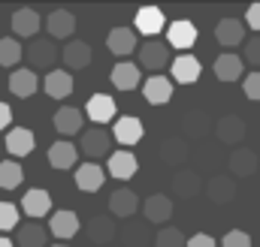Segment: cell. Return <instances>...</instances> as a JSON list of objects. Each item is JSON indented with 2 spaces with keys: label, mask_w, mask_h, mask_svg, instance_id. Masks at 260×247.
Returning a JSON list of instances; mask_svg holds the SVG:
<instances>
[{
  "label": "cell",
  "mask_w": 260,
  "mask_h": 247,
  "mask_svg": "<svg viewBox=\"0 0 260 247\" xmlns=\"http://www.w3.org/2000/svg\"><path fill=\"white\" fill-rule=\"evenodd\" d=\"M136 55H139V66L148 69L151 75H157L164 66H173V61H170V43H160V39H145Z\"/></svg>",
  "instance_id": "obj_1"
},
{
  "label": "cell",
  "mask_w": 260,
  "mask_h": 247,
  "mask_svg": "<svg viewBox=\"0 0 260 247\" xmlns=\"http://www.w3.org/2000/svg\"><path fill=\"white\" fill-rule=\"evenodd\" d=\"M112 142H115V136L106 127H91V130L82 133V154L91 157V163L106 157V154L112 157Z\"/></svg>",
  "instance_id": "obj_2"
},
{
  "label": "cell",
  "mask_w": 260,
  "mask_h": 247,
  "mask_svg": "<svg viewBox=\"0 0 260 247\" xmlns=\"http://www.w3.org/2000/svg\"><path fill=\"white\" fill-rule=\"evenodd\" d=\"M24 58L30 63V69H52L58 61V46L52 39H34L27 49H24Z\"/></svg>",
  "instance_id": "obj_3"
},
{
  "label": "cell",
  "mask_w": 260,
  "mask_h": 247,
  "mask_svg": "<svg viewBox=\"0 0 260 247\" xmlns=\"http://www.w3.org/2000/svg\"><path fill=\"white\" fill-rule=\"evenodd\" d=\"M21 211H24V217H30L34 223H37L40 217H49V214H52V196H49V190L30 187V190L21 196Z\"/></svg>",
  "instance_id": "obj_4"
},
{
  "label": "cell",
  "mask_w": 260,
  "mask_h": 247,
  "mask_svg": "<svg viewBox=\"0 0 260 247\" xmlns=\"http://www.w3.org/2000/svg\"><path fill=\"white\" fill-rule=\"evenodd\" d=\"M85 115H88V121H94L97 127H106L109 121H115L118 106H115V100L109 94H94L88 100V106H85Z\"/></svg>",
  "instance_id": "obj_5"
},
{
  "label": "cell",
  "mask_w": 260,
  "mask_h": 247,
  "mask_svg": "<svg viewBox=\"0 0 260 247\" xmlns=\"http://www.w3.org/2000/svg\"><path fill=\"white\" fill-rule=\"evenodd\" d=\"M133 24H136V30H139L142 36H148V39H157V33H160L164 27H170L167 18H164V9H157V6H142V9L136 12Z\"/></svg>",
  "instance_id": "obj_6"
},
{
  "label": "cell",
  "mask_w": 260,
  "mask_h": 247,
  "mask_svg": "<svg viewBox=\"0 0 260 247\" xmlns=\"http://www.w3.org/2000/svg\"><path fill=\"white\" fill-rule=\"evenodd\" d=\"M227 169H230L233 178H251V175L257 172V154H254L251 148L239 145V148L230 151V157H227Z\"/></svg>",
  "instance_id": "obj_7"
},
{
  "label": "cell",
  "mask_w": 260,
  "mask_h": 247,
  "mask_svg": "<svg viewBox=\"0 0 260 247\" xmlns=\"http://www.w3.org/2000/svg\"><path fill=\"white\" fill-rule=\"evenodd\" d=\"M9 24H12V33H15V36H27V39H37V30H40V27H46V21L40 18V12H37V9H30V6L15 9Z\"/></svg>",
  "instance_id": "obj_8"
},
{
  "label": "cell",
  "mask_w": 260,
  "mask_h": 247,
  "mask_svg": "<svg viewBox=\"0 0 260 247\" xmlns=\"http://www.w3.org/2000/svg\"><path fill=\"white\" fill-rule=\"evenodd\" d=\"M215 39H218V46H224V49L245 46V21H239V18H221V21L215 24Z\"/></svg>",
  "instance_id": "obj_9"
},
{
  "label": "cell",
  "mask_w": 260,
  "mask_h": 247,
  "mask_svg": "<svg viewBox=\"0 0 260 247\" xmlns=\"http://www.w3.org/2000/svg\"><path fill=\"white\" fill-rule=\"evenodd\" d=\"M167 43H170V49H182V55H185V49H191L197 43V24L191 18L170 21V27H167Z\"/></svg>",
  "instance_id": "obj_10"
},
{
  "label": "cell",
  "mask_w": 260,
  "mask_h": 247,
  "mask_svg": "<svg viewBox=\"0 0 260 247\" xmlns=\"http://www.w3.org/2000/svg\"><path fill=\"white\" fill-rule=\"evenodd\" d=\"M112 136H115V142L118 145H124V148H133V145H139L142 142V136H145V127L139 118H133V115H124V118H118L115 127H112Z\"/></svg>",
  "instance_id": "obj_11"
},
{
  "label": "cell",
  "mask_w": 260,
  "mask_h": 247,
  "mask_svg": "<svg viewBox=\"0 0 260 247\" xmlns=\"http://www.w3.org/2000/svg\"><path fill=\"white\" fill-rule=\"evenodd\" d=\"M142 97H145L148 106H167V103L173 100V78H167V75H151V78H145Z\"/></svg>",
  "instance_id": "obj_12"
},
{
  "label": "cell",
  "mask_w": 260,
  "mask_h": 247,
  "mask_svg": "<svg viewBox=\"0 0 260 247\" xmlns=\"http://www.w3.org/2000/svg\"><path fill=\"white\" fill-rule=\"evenodd\" d=\"M3 148L9 151V157H27V154H34L37 139H34V133L27 127H12L6 133V139H3Z\"/></svg>",
  "instance_id": "obj_13"
},
{
  "label": "cell",
  "mask_w": 260,
  "mask_h": 247,
  "mask_svg": "<svg viewBox=\"0 0 260 247\" xmlns=\"http://www.w3.org/2000/svg\"><path fill=\"white\" fill-rule=\"evenodd\" d=\"M109 78H112V85H115L118 91H133V88L145 85V81H142V66H139V63H130V61L115 63L112 72H109Z\"/></svg>",
  "instance_id": "obj_14"
},
{
  "label": "cell",
  "mask_w": 260,
  "mask_h": 247,
  "mask_svg": "<svg viewBox=\"0 0 260 247\" xmlns=\"http://www.w3.org/2000/svg\"><path fill=\"white\" fill-rule=\"evenodd\" d=\"M245 133H248V124L242 121L239 115H224V118H218V124H215V136L224 145H239L245 139Z\"/></svg>",
  "instance_id": "obj_15"
},
{
  "label": "cell",
  "mask_w": 260,
  "mask_h": 247,
  "mask_svg": "<svg viewBox=\"0 0 260 247\" xmlns=\"http://www.w3.org/2000/svg\"><path fill=\"white\" fill-rule=\"evenodd\" d=\"M206 199L215 205H227L236 199V178L233 175H215L206 181Z\"/></svg>",
  "instance_id": "obj_16"
},
{
  "label": "cell",
  "mask_w": 260,
  "mask_h": 247,
  "mask_svg": "<svg viewBox=\"0 0 260 247\" xmlns=\"http://www.w3.org/2000/svg\"><path fill=\"white\" fill-rule=\"evenodd\" d=\"M136 211H139V196H136L133 190H127V187L112 190V196H109V214H112V217L133 220Z\"/></svg>",
  "instance_id": "obj_17"
},
{
  "label": "cell",
  "mask_w": 260,
  "mask_h": 247,
  "mask_svg": "<svg viewBox=\"0 0 260 247\" xmlns=\"http://www.w3.org/2000/svg\"><path fill=\"white\" fill-rule=\"evenodd\" d=\"M142 217H145V223H167L173 217V199L164 193H151L142 202Z\"/></svg>",
  "instance_id": "obj_18"
},
{
  "label": "cell",
  "mask_w": 260,
  "mask_h": 247,
  "mask_svg": "<svg viewBox=\"0 0 260 247\" xmlns=\"http://www.w3.org/2000/svg\"><path fill=\"white\" fill-rule=\"evenodd\" d=\"M76 163H79V148L73 145V142H55L52 148H49V166L52 169H58V172H67V169H76Z\"/></svg>",
  "instance_id": "obj_19"
},
{
  "label": "cell",
  "mask_w": 260,
  "mask_h": 247,
  "mask_svg": "<svg viewBox=\"0 0 260 247\" xmlns=\"http://www.w3.org/2000/svg\"><path fill=\"white\" fill-rule=\"evenodd\" d=\"M79 214L76 211H70V208H61V211H55L52 217H49V232L55 235V238H61V241H67V238H73L76 232H79Z\"/></svg>",
  "instance_id": "obj_20"
},
{
  "label": "cell",
  "mask_w": 260,
  "mask_h": 247,
  "mask_svg": "<svg viewBox=\"0 0 260 247\" xmlns=\"http://www.w3.org/2000/svg\"><path fill=\"white\" fill-rule=\"evenodd\" d=\"M46 30H49L52 39H70V36L76 33V15H73L70 9H55V12H49Z\"/></svg>",
  "instance_id": "obj_21"
},
{
  "label": "cell",
  "mask_w": 260,
  "mask_h": 247,
  "mask_svg": "<svg viewBox=\"0 0 260 247\" xmlns=\"http://www.w3.org/2000/svg\"><path fill=\"white\" fill-rule=\"evenodd\" d=\"M212 69H215V78H218V81H239V78H242V72H245V61H242L239 55L224 52V55H218V58H215Z\"/></svg>",
  "instance_id": "obj_22"
},
{
  "label": "cell",
  "mask_w": 260,
  "mask_h": 247,
  "mask_svg": "<svg viewBox=\"0 0 260 247\" xmlns=\"http://www.w3.org/2000/svg\"><path fill=\"white\" fill-rule=\"evenodd\" d=\"M85 232H88V238H91L94 244L109 247V241L118 235V226H115V220H112V217H106V214H97V217H91V220H88Z\"/></svg>",
  "instance_id": "obj_23"
},
{
  "label": "cell",
  "mask_w": 260,
  "mask_h": 247,
  "mask_svg": "<svg viewBox=\"0 0 260 247\" xmlns=\"http://www.w3.org/2000/svg\"><path fill=\"white\" fill-rule=\"evenodd\" d=\"M106 46H109L112 55L127 58L130 52H139V46H136V30H133V27H112L109 36H106Z\"/></svg>",
  "instance_id": "obj_24"
},
{
  "label": "cell",
  "mask_w": 260,
  "mask_h": 247,
  "mask_svg": "<svg viewBox=\"0 0 260 247\" xmlns=\"http://www.w3.org/2000/svg\"><path fill=\"white\" fill-rule=\"evenodd\" d=\"M37 88H40V78H37V72H34L30 66H21V69H15V72L9 75V91H12V97L27 100V97L37 94Z\"/></svg>",
  "instance_id": "obj_25"
},
{
  "label": "cell",
  "mask_w": 260,
  "mask_h": 247,
  "mask_svg": "<svg viewBox=\"0 0 260 247\" xmlns=\"http://www.w3.org/2000/svg\"><path fill=\"white\" fill-rule=\"evenodd\" d=\"M91 46L85 43V39H73V43H67L64 49H61V61H64L67 69H85L88 63H91Z\"/></svg>",
  "instance_id": "obj_26"
},
{
  "label": "cell",
  "mask_w": 260,
  "mask_h": 247,
  "mask_svg": "<svg viewBox=\"0 0 260 247\" xmlns=\"http://www.w3.org/2000/svg\"><path fill=\"white\" fill-rule=\"evenodd\" d=\"M170 78L173 81H179V85H194L197 78H200V61H197L194 55H179L173 66H170Z\"/></svg>",
  "instance_id": "obj_27"
},
{
  "label": "cell",
  "mask_w": 260,
  "mask_h": 247,
  "mask_svg": "<svg viewBox=\"0 0 260 247\" xmlns=\"http://www.w3.org/2000/svg\"><path fill=\"white\" fill-rule=\"evenodd\" d=\"M200 190H203V178H200L197 169H179L173 175V193L179 199H194Z\"/></svg>",
  "instance_id": "obj_28"
},
{
  "label": "cell",
  "mask_w": 260,
  "mask_h": 247,
  "mask_svg": "<svg viewBox=\"0 0 260 247\" xmlns=\"http://www.w3.org/2000/svg\"><path fill=\"white\" fill-rule=\"evenodd\" d=\"M43 91H46V97H52V100H67V97L73 94V75L64 72V69H52V72L43 78Z\"/></svg>",
  "instance_id": "obj_29"
},
{
  "label": "cell",
  "mask_w": 260,
  "mask_h": 247,
  "mask_svg": "<svg viewBox=\"0 0 260 247\" xmlns=\"http://www.w3.org/2000/svg\"><path fill=\"white\" fill-rule=\"evenodd\" d=\"M136 169H139V163H136V157L130 154L127 148L112 151V157H109V175H112V178H118V181H130V178L136 175Z\"/></svg>",
  "instance_id": "obj_30"
},
{
  "label": "cell",
  "mask_w": 260,
  "mask_h": 247,
  "mask_svg": "<svg viewBox=\"0 0 260 247\" xmlns=\"http://www.w3.org/2000/svg\"><path fill=\"white\" fill-rule=\"evenodd\" d=\"M106 181V172L97 166V163H82L79 169H76V187L82 190V193H94V190H100Z\"/></svg>",
  "instance_id": "obj_31"
},
{
  "label": "cell",
  "mask_w": 260,
  "mask_h": 247,
  "mask_svg": "<svg viewBox=\"0 0 260 247\" xmlns=\"http://www.w3.org/2000/svg\"><path fill=\"white\" fill-rule=\"evenodd\" d=\"M15 247H49V229L40 223H21L15 232Z\"/></svg>",
  "instance_id": "obj_32"
},
{
  "label": "cell",
  "mask_w": 260,
  "mask_h": 247,
  "mask_svg": "<svg viewBox=\"0 0 260 247\" xmlns=\"http://www.w3.org/2000/svg\"><path fill=\"white\" fill-rule=\"evenodd\" d=\"M188 154H191V148H188L185 139H167V142L160 145V160H164L167 166H173L176 172H179V166H185Z\"/></svg>",
  "instance_id": "obj_33"
},
{
  "label": "cell",
  "mask_w": 260,
  "mask_h": 247,
  "mask_svg": "<svg viewBox=\"0 0 260 247\" xmlns=\"http://www.w3.org/2000/svg\"><path fill=\"white\" fill-rule=\"evenodd\" d=\"M55 130L61 133V136H76V133H82V112L79 109H73V106H61L58 112H55Z\"/></svg>",
  "instance_id": "obj_34"
},
{
  "label": "cell",
  "mask_w": 260,
  "mask_h": 247,
  "mask_svg": "<svg viewBox=\"0 0 260 247\" xmlns=\"http://www.w3.org/2000/svg\"><path fill=\"white\" fill-rule=\"evenodd\" d=\"M24 181V169L18 160H0V190H15Z\"/></svg>",
  "instance_id": "obj_35"
},
{
  "label": "cell",
  "mask_w": 260,
  "mask_h": 247,
  "mask_svg": "<svg viewBox=\"0 0 260 247\" xmlns=\"http://www.w3.org/2000/svg\"><path fill=\"white\" fill-rule=\"evenodd\" d=\"M121 238H124V247H145L151 238L148 232V223H136V220H127V226L121 229Z\"/></svg>",
  "instance_id": "obj_36"
},
{
  "label": "cell",
  "mask_w": 260,
  "mask_h": 247,
  "mask_svg": "<svg viewBox=\"0 0 260 247\" xmlns=\"http://www.w3.org/2000/svg\"><path fill=\"white\" fill-rule=\"evenodd\" d=\"M24 58V46L15 36H0V66H18Z\"/></svg>",
  "instance_id": "obj_37"
},
{
  "label": "cell",
  "mask_w": 260,
  "mask_h": 247,
  "mask_svg": "<svg viewBox=\"0 0 260 247\" xmlns=\"http://www.w3.org/2000/svg\"><path fill=\"white\" fill-rule=\"evenodd\" d=\"M154 247H188V238L182 235V229L164 226V229L154 235Z\"/></svg>",
  "instance_id": "obj_38"
},
{
  "label": "cell",
  "mask_w": 260,
  "mask_h": 247,
  "mask_svg": "<svg viewBox=\"0 0 260 247\" xmlns=\"http://www.w3.org/2000/svg\"><path fill=\"white\" fill-rule=\"evenodd\" d=\"M18 217H21V208L12 205V202H0V232H9L18 226Z\"/></svg>",
  "instance_id": "obj_39"
},
{
  "label": "cell",
  "mask_w": 260,
  "mask_h": 247,
  "mask_svg": "<svg viewBox=\"0 0 260 247\" xmlns=\"http://www.w3.org/2000/svg\"><path fill=\"white\" fill-rule=\"evenodd\" d=\"M242 61L260 66V33H254L251 39H245V49H242Z\"/></svg>",
  "instance_id": "obj_40"
},
{
  "label": "cell",
  "mask_w": 260,
  "mask_h": 247,
  "mask_svg": "<svg viewBox=\"0 0 260 247\" xmlns=\"http://www.w3.org/2000/svg\"><path fill=\"white\" fill-rule=\"evenodd\" d=\"M242 91H245V97L251 103H260V72H248L242 78Z\"/></svg>",
  "instance_id": "obj_41"
},
{
  "label": "cell",
  "mask_w": 260,
  "mask_h": 247,
  "mask_svg": "<svg viewBox=\"0 0 260 247\" xmlns=\"http://www.w3.org/2000/svg\"><path fill=\"white\" fill-rule=\"evenodd\" d=\"M221 247H251V235L242 232V229H230V232L221 238Z\"/></svg>",
  "instance_id": "obj_42"
},
{
  "label": "cell",
  "mask_w": 260,
  "mask_h": 247,
  "mask_svg": "<svg viewBox=\"0 0 260 247\" xmlns=\"http://www.w3.org/2000/svg\"><path fill=\"white\" fill-rule=\"evenodd\" d=\"M245 27H251V30L260 33V3H251L245 9Z\"/></svg>",
  "instance_id": "obj_43"
},
{
  "label": "cell",
  "mask_w": 260,
  "mask_h": 247,
  "mask_svg": "<svg viewBox=\"0 0 260 247\" xmlns=\"http://www.w3.org/2000/svg\"><path fill=\"white\" fill-rule=\"evenodd\" d=\"M188 247H218V241L209 235V232H197L188 238Z\"/></svg>",
  "instance_id": "obj_44"
},
{
  "label": "cell",
  "mask_w": 260,
  "mask_h": 247,
  "mask_svg": "<svg viewBox=\"0 0 260 247\" xmlns=\"http://www.w3.org/2000/svg\"><path fill=\"white\" fill-rule=\"evenodd\" d=\"M9 124H12V109L0 103V130H9Z\"/></svg>",
  "instance_id": "obj_45"
},
{
  "label": "cell",
  "mask_w": 260,
  "mask_h": 247,
  "mask_svg": "<svg viewBox=\"0 0 260 247\" xmlns=\"http://www.w3.org/2000/svg\"><path fill=\"white\" fill-rule=\"evenodd\" d=\"M0 247H15V241H9V238H3V235H0Z\"/></svg>",
  "instance_id": "obj_46"
},
{
  "label": "cell",
  "mask_w": 260,
  "mask_h": 247,
  "mask_svg": "<svg viewBox=\"0 0 260 247\" xmlns=\"http://www.w3.org/2000/svg\"><path fill=\"white\" fill-rule=\"evenodd\" d=\"M55 247H67V244H55Z\"/></svg>",
  "instance_id": "obj_47"
},
{
  "label": "cell",
  "mask_w": 260,
  "mask_h": 247,
  "mask_svg": "<svg viewBox=\"0 0 260 247\" xmlns=\"http://www.w3.org/2000/svg\"><path fill=\"white\" fill-rule=\"evenodd\" d=\"M0 151H3V142H0Z\"/></svg>",
  "instance_id": "obj_48"
}]
</instances>
